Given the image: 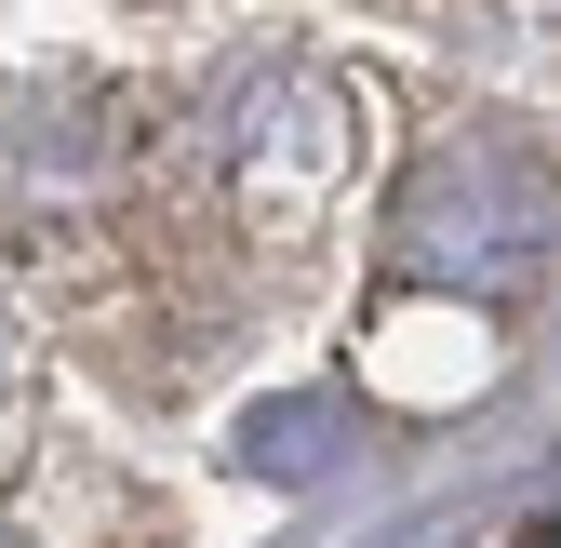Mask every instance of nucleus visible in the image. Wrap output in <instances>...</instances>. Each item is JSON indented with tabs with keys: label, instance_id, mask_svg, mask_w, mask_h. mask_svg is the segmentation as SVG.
Returning <instances> with one entry per match:
<instances>
[{
	"label": "nucleus",
	"instance_id": "nucleus-1",
	"mask_svg": "<svg viewBox=\"0 0 561 548\" xmlns=\"http://www.w3.org/2000/svg\"><path fill=\"white\" fill-rule=\"evenodd\" d=\"M334 401H254V415H241V468H267V482H321V468H334Z\"/></svg>",
	"mask_w": 561,
	"mask_h": 548
}]
</instances>
